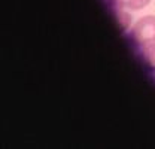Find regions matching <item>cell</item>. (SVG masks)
Masks as SVG:
<instances>
[{
    "mask_svg": "<svg viewBox=\"0 0 155 149\" xmlns=\"http://www.w3.org/2000/svg\"><path fill=\"white\" fill-rule=\"evenodd\" d=\"M149 3H151V0H124L122 2L124 8L128 9V11H133V12L145 9Z\"/></svg>",
    "mask_w": 155,
    "mask_h": 149,
    "instance_id": "3957f363",
    "label": "cell"
},
{
    "mask_svg": "<svg viewBox=\"0 0 155 149\" xmlns=\"http://www.w3.org/2000/svg\"><path fill=\"white\" fill-rule=\"evenodd\" d=\"M116 15H118V21H119L121 28H122L124 31H127V30L131 27V15H130L128 12H125V11H119V9H118Z\"/></svg>",
    "mask_w": 155,
    "mask_h": 149,
    "instance_id": "277c9868",
    "label": "cell"
},
{
    "mask_svg": "<svg viewBox=\"0 0 155 149\" xmlns=\"http://www.w3.org/2000/svg\"><path fill=\"white\" fill-rule=\"evenodd\" d=\"M131 37L137 45L143 46L148 43H155V17H142L131 27Z\"/></svg>",
    "mask_w": 155,
    "mask_h": 149,
    "instance_id": "6da1fadb",
    "label": "cell"
},
{
    "mask_svg": "<svg viewBox=\"0 0 155 149\" xmlns=\"http://www.w3.org/2000/svg\"><path fill=\"white\" fill-rule=\"evenodd\" d=\"M140 55L142 60L145 63V66L155 72V43H148V45H143L142 49H140Z\"/></svg>",
    "mask_w": 155,
    "mask_h": 149,
    "instance_id": "7a4b0ae2",
    "label": "cell"
}]
</instances>
